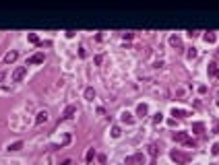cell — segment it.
Returning a JSON list of instances; mask_svg holds the SVG:
<instances>
[{"label":"cell","mask_w":219,"mask_h":165,"mask_svg":"<svg viewBox=\"0 0 219 165\" xmlns=\"http://www.w3.org/2000/svg\"><path fill=\"white\" fill-rule=\"evenodd\" d=\"M169 157H172V161H176V165H188L192 161V155L190 153H184L180 149H172L169 151Z\"/></svg>","instance_id":"6da1fadb"},{"label":"cell","mask_w":219,"mask_h":165,"mask_svg":"<svg viewBox=\"0 0 219 165\" xmlns=\"http://www.w3.org/2000/svg\"><path fill=\"white\" fill-rule=\"evenodd\" d=\"M25 77H27V66H19L15 72H13V81H15V83H21Z\"/></svg>","instance_id":"7a4b0ae2"},{"label":"cell","mask_w":219,"mask_h":165,"mask_svg":"<svg viewBox=\"0 0 219 165\" xmlns=\"http://www.w3.org/2000/svg\"><path fill=\"white\" fill-rule=\"evenodd\" d=\"M174 140H176V143H182V145H186L188 140H190V136H188V132H182V130H178V132H174Z\"/></svg>","instance_id":"3957f363"},{"label":"cell","mask_w":219,"mask_h":165,"mask_svg":"<svg viewBox=\"0 0 219 165\" xmlns=\"http://www.w3.org/2000/svg\"><path fill=\"white\" fill-rule=\"evenodd\" d=\"M43 60H46V54H43V52H37V54H33L29 60H27V64H41ZM25 64V66H27Z\"/></svg>","instance_id":"277c9868"},{"label":"cell","mask_w":219,"mask_h":165,"mask_svg":"<svg viewBox=\"0 0 219 165\" xmlns=\"http://www.w3.org/2000/svg\"><path fill=\"white\" fill-rule=\"evenodd\" d=\"M207 72H209V77H211V79H219V66H217L215 62H211V64H209V68H207Z\"/></svg>","instance_id":"5b68a950"},{"label":"cell","mask_w":219,"mask_h":165,"mask_svg":"<svg viewBox=\"0 0 219 165\" xmlns=\"http://www.w3.org/2000/svg\"><path fill=\"white\" fill-rule=\"evenodd\" d=\"M43 122H48V111L46 109L37 111V118H35V124H43Z\"/></svg>","instance_id":"8992f818"},{"label":"cell","mask_w":219,"mask_h":165,"mask_svg":"<svg viewBox=\"0 0 219 165\" xmlns=\"http://www.w3.org/2000/svg\"><path fill=\"white\" fill-rule=\"evenodd\" d=\"M120 120H122L124 124H133L135 118H133V113H130V111H122V113H120Z\"/></svg>","instance_id":"52a82bcc"},{"label":"cell","mask_w":219,"mask_h":165,"mask_svg":"<svg viewBox=\"0 0 219 165\" xmlns=\"http://www.w3.org/2000/svg\"><path fill=\"white\" fill-rule=\"evenodd\" d=\"M172 116H174V118H186V116H190V111H186V109H178V107H172Z\"/></svg>","instance_id":"ba28073f"},{"label":"cell","mask_w":219,"mask_h":165,"mask_svg":"<svg viewBox=\"0 0 219 165\" xmlns=\"http://www.w3.org/2000/svg\"><path fill=\"white\" fill-rule=\"evenodd\" d=\"M75 113H77V105H68L66 109H64V118H66V120L75 118Z\"/></svg>","instance_id":"9c48e42d"},{"label":"cell","mask_w":219,"mask_h":165,"mask_svg":"<svg viewBox=\"0 0 219 165\" xmlns=\"http://www.w3.org/2000/svg\"><path fill=\"white\" fill-rule=\"evenodd\" d=\"M192 132L194 134H203L205 132V122H194L192 124Z\"/></svg>","instance_id":"30bf717a"},{"label":"cell","mask_w":219,"mask_h":165,"mask_svg":"<svg viewBox=\"0 0 219 165\" xmlns=\"http://www.w3.org/2000/svg\"><path fill=\"white\" fill-rule=\"evenodd\" d=\"M147 111H149V107H147L145 103H139V105H137V116H139V118H145Z\"/></svg>","instance_id":"8fae6325"},{"label":"cell","mask_w":219,"mask_h":165,"mask_svg":"<svg viewBox=\"0 0 219 165\" xmlns=\"http://www.w3.org/2000/svg\"><path fill=\"white\" fill-rule=\"evenodd\" d=\"M17 58H19V54H17V52L13 50V52H8V54L4 56V64H10V62H15Z\"/></svg>","instance_id":"7c38bea8"},{"label":"cell","mask_w":219,"mask_h":165,"mask_svg":"<svg viewBox=\"0 0 219 165\" xmlns=\"http://www.w3.org/2000/svg\"><path fill=\"white\" fill-rule=\"evenodd\" d=\"M8 151H21L23 149V140H17V143H10L8 147H6Z\"/></svg>","instance_id":"4fadbf2b"},{"label":"cell","mask_w":219,"mask_h":165,"mask_svg":"<svg viewBox=\"0 0 219 165\" xmlns=\"http://www.w3.org/2000/svg\"><path fill=\"white\" fill-rule=\"evenodd\" d=\"M85 99H89V101H93V99H95V89H91V87H87V89H85Z\"/></svg>","instance_id":"5bb4252c"},{"label":"cell","mask_w":219,"mask_h":165,"mask_svg":"<svg viewBox=\"0 0 219 165\" xmlns=\"http://www.w3.org/2000/svg\"><path fill=\"white\" fill-rule=\"evenodd\" d=\"M203 37H205V41H207V43H215V39H217V35H215L213 31H207Z\"/></svg>","instance_id":"9a60e30c"},{"label":"cell","mask_w":219,"mask_h":165,"mask_svg":"<svg viewBox=\"0 0 219 165\" xmlns=\"http://www.w3.org/2000/svg\"><path fill=\"white\" fill-rule=\"evenodd\" d=\"M169 43L174 45V48H182V41H180L178 35H172V37H169Z\"/></svg>","instance_id":"2e32d148"},{"label":"cell","mask_w":219,"mask_h":165,"mask_svg":"<svg viewBox=\"0 0 219 165\" xmlns=\"http://www.w3.org/2000/svg\"><path fill=\"white\" fill-rule=\"evenodd\" d=\"M211 132H213V134H217V132H219V120H217V118L211 122Z\"/></svg>","instance_id":"e0dca14e"},{"label":"cell","mask_w":219,"mask_h":165,"mask_svg":"<svg viewBox=\"0 0 219 165\" xmlns=\"http://www.w3.org/2000/svg\"><path fill=\"white\" fill-rule=\"evenodd\" d=\"M186 58H188V60L196 58V48H188V52H186Z\"/></svg>","instance_id":"ac0fdd59"},{"label":"cell","mask_w":219,"mask_h":165,"mask_svg":"<svg viewBox=\"0 0 219 165\" xmlns=\"http://www.w3.org/2000/svg\"><path fill=\"white\" fill-rule=\"evenodd\" d=\"M147 151H149V155H151L153 159H155V155H157V149H155V145H149V147H147Z\"/></svg>","instance_id":"d6986e66"},{"label":"cell","mask_w":219,"mask_h":165,"mask_svg":"<svg viewBox=\"0 0 219 165\" xmlns=\"http://www.w3.org/2000/svg\"><path fill=\"white\" fill-rule=\"evenodd\" d=\"M135 161H137V163H145V155H143V153H137V155H135Z\"/></svg>","instance_id":"ffe728a7"},{"label":"cell","mask_w":219,"mask_h":165,"mask_svg":"<svg viewBox=\"0 0 219 165\" xmlns=\"http://www.w3.org/2000/svg\"><path fill=\"white\" fill-rule=\"evenodd\" d=\"M29 41H31V43H39V37H37L35 33H29Z\"/></svg>","instance_id":"44dd1931"},{"label":"cell","mask_w":219,"mask_h":165,"mask_svg":"<svg viewBox=\"0 0 219 165\" xmlns=\"http://www.w3.org/2000/svg\"><path fill=\"white\" fill-rule=\"evenodd\" d=\"M112 136H114V138L120 136V126H114V128H112Z\"/></svg>","instance_id":"7402d4cb"},{"label":"cell","mask_w":219,"mask_h":165,"mask_svg":"<svg viewBox=\"0 0 219 165\" xmlns=\"http://www.w3.org/2000/svg\"><path fill=\"white\" fill-rule=\"evenodd\" d=\"M137 161H135V157H126L124 159V165H135Z\"/></svg>","instance_id":"603a6c76"},{"label":"cell","mask_w":219,"mask_h":165,"mask_svg":"<svg viewBox=\"0 0 219 165\" xmlns=\"http://www.w3.org/2000/svg\"><path fill=\"white\" fill-rule=\"evenodd\" d=\"M211 155H219V145H217V143L211 147Z\"/></svg>","instance_id":"cb8c5ba5"},{"label":"cell","mask_w":219,"mask_h":165,"mask_svg":"<svg viewBox=\"0 0 219 165\" xmlns=\"http://www.w3.org/2000/svg\"><path fill=\"white\" fill-rule=\"evenodd\" d=\"M93 157H95V151H93V149H89V151H87V161H91Z\"/></svg>","instance_id":"d4e9b609"},{"label":"cell","mask_w":219,"mask_h":165,"mask_svg":"<svg viewBox=\"0 0 219 165\" xmlns=\"http://www.w3.org/2000/svg\"><path fill=\"white\" fill-rule=\"evenodd\" d=\"M161 120H163V116H161V113H155V118H153V122H155V124H159Z\"/></svg>","instance_id":"484cf974"},{"label":"cell","mask_w":219,"mask_h":165,"mask_svg":"<svg viewBox=\"0 0 219 165\" xmlns=\"http://www.w3.org/2000/svg\"><path fill=\"white\" fill-rule=\"evenodd\" d=\"M186 147H188V149H194V147H196V140H192V138H190L188 143H186Z\"/></svg>","instance_id":"4316f807"},{"label":"cell","mask_w":219,"mask_h":165,"mask_svg":"<svg viewBox=\"0 0 219 165\" xmlns=\"http://www.w3.org/2000/svg\"><path fill=\"white\" fill-rule=\"evenodd\" d=\"M101 62H103V56H101V54H99V56H95V64H97V66H99V64H101Z\"/></svg>","instance_id":"83f0119b"},{"label":"cell","mask_w":219,"mask_h":165,"mask_svg":"<svg viewBox=\"0 0 219 165\" xmlns=\"http://www.w3.org/2000/svg\"><path fill=\"white\" fill-rule=\"evenodd\" d=\"M79 56H81V58H85V56H87V52H85V48H81V50H79Z\"/></svg>","instance_id":"f1b7e54d"},{"label":"cell","mask_w":219,"mask_h":165,"mask_svg":"<svg viewBox=\"0 0 219 165\" xmlns=\"http://www.w3.org/2000/svg\"><path fill=\"white\" fill-rule=\"evenodd\" d=\"M4 81V72H2V70H0V83H2Z\"/></svg>","instance_id":"f546056e"},{"label":"cell","mask_w":219,"mask_h":165,"mask_svg":"<svg viewBox=\"0 0 219 165\" xmlns=\"http://www.w3.org/2000/svg\"><path fill=\"white\" fill-rule=\"evenodd\" d=\"M217 103H219V91H217Z\"/></svg>","instance_id":"4dcf8cb0"}]
</instances>
